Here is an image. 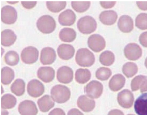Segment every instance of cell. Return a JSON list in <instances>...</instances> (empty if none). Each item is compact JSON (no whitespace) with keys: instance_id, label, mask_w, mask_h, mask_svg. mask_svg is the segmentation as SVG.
Wrapping results in <instances>:
<instances>
[{"instance_id":"cell-13","label":"cell","mask_w":147,"mask_h":115,"mask_svg":"<svg viewBox=\"0 0 147 115\" xmlns=\"http://www.w3.org/2000/svg\"><path fill=\"white\" fill-rule=\"evenodd\" d=\"M18 111L21 115H37L38 110L33 101L26 100L20 103Z\"/></svg>"},{"instance_id":"cell-34","label":"cell","mask_w":147,"mask_h":115,"mask_svg":"<svg viewBox=\"0 0 147 115\" xmlns=\"http://www.w3.org/2000/svg\"><path fill=\"white\" fill-rule=\"evenodd\" d=\"M112 71L110 68L105 67H101L99 68L95 73L96 78L99 80H107L111 77Z\"/></svg>"},{"instance_id":"cell-2","label":"cell","mask_w":147,"mask_h":115,"mask_svg":"<svg viewBox=\"0 0 147 115\" xmlns=\"http://www.w3.org/2000/svg\"><path fill=\"white\" fill-rule=\"evenodd\" d=\"M76 61L80 66L89 67L95 62V57L92 52L87 48L79 49L76 52Z\"/></svg>"},{"instance_id":"cell-45","label":"cell","mask_w":147,"mask_h":115,"mask_svg":"<svg viewBox=\"0 0 147 115\" xmlns=\"http://www.w3.org/2000/svg\"><path fill=\"white\" fill-rule=\"evenodd\" d=\"M140 89L141 93L147 91V79L144 81Z\"/></svg>"},{"instance_id":"cell-46","label":"cell","mask_w":147,"mask_h":115,"mask_svg":"<svg viewBox=\"0 0 147 115\" xmlns=\"http://www.w3.org/2000/svg\"><path fill=\"white\" fill-rule=\"evenodd\" d=\"M8 114H9V112L5 110H1V115H8Z\"/></svg>"},{"instance_id":"cell-41","label":"cell","mask_w":147,"mask_h":115,"mask_svg":"<svg viewBox=\"0 0 147 115\" xmlns=\"http://www.w3.org/2000/svg\"><path fill=\"white\" fill-rule=\"evenodd\" d=\"M49 115H66V114L61 109L55 108L51 111Z\"/></svg>"},{"instance_id":"cell-49","label":"cell","mask_w":147,"mask_h":115,"mask_svg":"<svg viewBox=\"0 0 147 115\" xmlns=\"http://www.w3.org/2000/svg\"><path fill=\"white\" fill-rule=\"evenodd\" d=\"M1 89H2V92H1V94L3 93L4 92V90H3V87H2V86H1Z\"/></svg>"},{"instance_id":"cell-26","label":"cell","mask_w":147,"mask_h":115,"mask_svg":"<svg viewBox=\"0 0 147 115\" xmlns=\"http://www.w3.org/2000/svg\"><path fill=\"white\" fill-rule=\"evenodd\" d=\"M91 73L88 69L79 68L75 73V80L80 84H85L91 79Z\"/></svg>"},{"instance_id":"cell-18","label":"cell","mask_w":147,"mask_h":115,"mask_svg":"<svg viewBox=\"0 0 147 115\" xmlns=\"http://www.w3.org/2000/svg\"><path fill=\"white\" fill-rule=\"evenodd\" d=\"M57 52L58 56L61 59L68 60L74 57L75 50L71 45L62 44L58 46Z\"/></svg>"},{"instance_id":"cell-43","label":"cell","mask_w":147,"mask_h":115,"mask_svg":"<svg viewBox=\"0 0 147 115\" xmlns=\"http://www.w3.org/2000/svg\"><path fill=\"white\" fill-rule=\"evenodd\" d=\"M67 115H84V114L78 109L74 108L68 112Z\"/></svg>"},{"instance_id":"cell-17","label":"cell","mask_w":147,"mask_h":115,"mask_svg":"<svg viewBox=\"0 0 147 115\" xmlns=\"http://www.w3.org/2000/svg\"><path fill=\"white\" fill-rule=\"evenodd\" d=\"M37 76L45 83H49L55 78V70L51 67H42L38 70Z\"/></svg>"},{"instance_id":"cell-11","label":"cell","mask_w":147,"mask_h":115,"mask_svg":"<svg viewBox=\"0 0 147 115\" xmlns=\"http://www.w3.org/2000/svg\"><path fill=\"white\" fill-rule=\"evenodd\" d=\"M142 52L141 48L136 43H129L125 46L124 49L125 57L131 61L138 59L142 56Z\"/></svg>"},{"instance_id":"cell-32","label":"cell","mask_w":147,"mask_h":115,"mask_svg":"<svg viewBox=\"0 0 147 115\" xmlns=\"http://www.w3.org/2000/svg\"><path fill=\"white\" fill-rule=\"evenodd\" d=\"M5 63L11 66L16 65L20 61L18 54L15 51H9L5 54Z\"/></svg>"},{"instance_id":"cell-50","label":"cell","mask_w":147,"mask_h":115,"mask_svg":"<svg viewBox=\"0 0 147 115\" xmlns=\"http://www.w3.org/2000/svg\"><path fill=\"white\" fill-rule=\"evenodd\" d=\"M133 115V114H128V115Z\"/></svg>"},{"instance_id":"cell-27","label":"cell","mask_w":147,"mask_h":115,"mask_svg":"<svg viewBox=\"0 0 147 115\" xmlns=\"http://www.w3.org/2000/svg\"><path fill=\"white\" fill-rule=\"evenodd\" d=\"M14 71L8 67H5L1 69V81L4 85H8L14 79Z\"/></svg>"},{"instance_id":"cell-31","label":"cell","mask_w":147,"mask_h":115,"mask_svg":"<svg viewBox=\"0 0 147 115\" xmlns=\"http://www.w3.org/2000/svg\"><path fill=\"white\" fill-rule=\"evenodd\" d=\"M138 68L135 63L128 62L125 64L122 68V71L127 78H131L137 73Z\"/></svg>"},{"instance_id":"cell-35","label":"cell","mask_w":147,"mask_h":115,"mask_svg":"<svg viewBox=\"0 0 147 115\" xmlns=\"http://www.w3.org/2000/svg\"><path fill=\"white\" fill-rule=\"evenodd\" d=\"M90 1H72L71 6L76 12L83 13L88 10L90 6Z\"/></svg>"},{"instance_id":"cell-4","label":"cell","mask_w":147,"mask_h":115,"mask_svg":"<svg viewBox=\"0 0 147 115\" xmlns=\"http://www.w3.org/2000/svg\"><path fill=\"white\" fill-rule=\"evenodd\" d=\"M38 30L45 34H49L55 30L56 27L55 19L49 15L41 16L36 22Z\"/></svg>"},{"instance_id":"cell-19","label":"cell","mask_w":147,"mask_h":115,"mask_svg":"<svg viewBox=\"0 0 147 115\" xmlns=\"http://www.w3.org/2000/svg\"><path fill=\"white\" fill-rule=\"evenodd\" d=\"M134 109L138 115H147V93H143L137 99Z\"/></svg>"},{"instance_id":"cell-23","label":"cell","mask_w":147,"mask_h":115,"mask_svg":"<svg viewBox=\"0 0 147 115\" xmlns=\"http://www.w3.org/2000/svg\"><path fill=\"white\" fill-rule=\"evenodd\" d=\"M125 78L121 74L114 75L110 80L109 86L113 91H118L121 90L125 84Z\"/></svg>"},{"instance_id":"cell-15","label":"cell","mask_w":147,"mask_h":115,"mask_svg":"<svg viewBox=\"0 0 147 115\" xmlns=\"http://www.w3.org/2000/svg\"><path fill=\"white\" fill-rule=\"evenodd\" d=\"M77 105L82 110L85 112H90L94 109L95 101L86 95H82L78 98Z\"/></svg>"},{"instance_id":"cell-1","label":"cell","mask_w":147,"mask_h":115,"mask_svg":"<svg viewBox=\"0 0 147 115\" xmlns=\"http://www.w3.org/2000/svg\"><path fill=\"white\" fill-rule=\"evenodd\" d=\"M53 100L59 103H66L70 98L71 92L68 87L63 85H56L53 86L51 91Z\"/></svg>"},{"instance_id":"cell-37","label":"cell","mask_w":147,"mask_h":115,"mask_svg":"<svg viewBox=\"0 0 147 115\" xmlns=\"http://www.w3.org/2000/svg\"><path fill=\"white\" fill-rule=\"evenodd\" d=\"M147 77L144 75H140L135 77L131 80V87L133 91H136L140 89L144 81L147 79Z\"/></svg>"},{"instance_id":"cell-42","label":"cell","mask_w":147,"mask_h":115,"mask_svg":"<svg viewBox=\"0 0 147 115\" xmlns=\"http://www.w3.org/2000/svg\"><path fill=\"white\" fill-rule=\"evenodd\" d=\"M136 3L140 9L143 10H147V1H138Z\"/></svg>"},{"instance_id":"cell-14","label":"cell","mask_w":147,"mask_h":115,"mask_svg":"<svg viewBox=\"0 0 147 115\" xmlns=\"http://www.w3.org/2000/svg\"><path fill=\"white\" fill-rule=\"evenodd\" d=\"M56 59V54L54 48L49 47L44 48L41 52L40 60L43 65L54 63Z\"/></svg>"},{"instance_id":"cell-16","label":"cell","mask_w":147,"mask_h":115,"mask_svg":"<svg viewBox=\"0 0 147 115\" xmlns=\"http://www.w3.org/2000/svg\"><path fill=\"white\" fill-rule=\"evenodd\" d=\"M76 17V15L73 10L67 9L60 14L58 21L62 26H70L75 23Z\"/></svg>"},{"instance_id":"cell-47","label":"cell","mask_w":147,"mask_h":115,"mask_svg":"<svg viewBox=\"0 0 147 115\" xmlns=\"http://www.w3.org/2000/svg\"><path fill=\"white\" fill-rule=\"evenodd\" d=\"M18 1H7V3H10V4H14L16 3H18Z\"/></svg>"},{"instance_id":"cell-8","label":"cell","mask_w":147,"mask_h":115,"mask_svg":"<svg viewBox=\"0 0 147 115\" xmlns=\"http://www.w3.org/2000/svg\"><path fill=\"white\" fill-rule=\"evenodd\" d=\"M88 45L94 52H98L105 47L106 42L104 38L99 34L90 35L88 40Z\"/></svg>"},{"instance_id":"cell-7","label":"cell","mask_w":147,"mask_h":115,"mask_svg":"<svg viewBox=\"0 0 147 115\" xmlns=\"http://www.w3.org/2000/svg\"><path fill=\"white\" fill-rule=\"evenodd\" d=\"M39 52L36 48L29 46L24 48L21 53V60L26 64H32L38 59Z\"/></svg>"},{"instance_id":"cell-5","label":"cell","mask_w":147,"mask_h":115,"mask_svg":"<svg viewBox=\"0 0 147 115\" xmlns=\"http://www.w3.org/2000/svg\"><path fill=\"white\" fill-rule=\"evenodd\" d=\"M103 91V86L97 80H92L86 85L85 92L87 96L91 98L98 99L100 97Z\"/></svg>"},{"instance_id":"cell-12","label":"cell","mask_w":147,"mask_h":115,"mask_svg":"<svg viewBox=\"0 0 147 115\" xmlns=\"http://www.w3.org/2000/svg\"><path fill=\"white\" fill-rule=\"evenodd\" d=\"M57 78L60 83L69 84L72 82L74 78V71L69 67L63 66L57 70Z\"/></svg>"},{"instance_id":"cell-24","label":"cell","mask_w":147,"mask_h":115,"mask_svg":"<svg viewBox=\"0 0 147 115\" xmlns=\"http://www.w3.org/2000/svg\"><path fill=\"white\" fill-rule=\"evenodd\" d=\"M38 105L40 111L42 112H49L55 106V102L49 95H45L38 99Z\"/></svg>"},{"instance_id":"cell-30","label":"cell","mask_w":147,"mask_h":115,"mask_svg":"<svg viewBox=\"0 0 147 115\" xmlns=\"http://www.w3.org/2000/svg\"><path fill=\"white\" fill-rule=\"evenodd\" d=\"M99 61L101 64L104 65L106 66L111 65L115 61L114 54L111 51H105L100 55Z\"/></svg>"},{"instance_id":"cell-48","label":"cell","mask_w":147,"mask_h":115,"mask_svg":"<svg viewBox=\"0 0 147 115\" xmlns=\"http://www.w3.org/2000/svg\"><path fill=\"white\" fill-rule=\"evenodd\" d=\"M145 65L146 66V68H147V58H146L145 61Z\"/></svg>"},{"instance_id":"cell-9","label":"cell","mask_w":147,"mask_h":115,"mask_svg":"<svg viewBox=\"0 0 147 115\" xmlns=\"http://www.w3.org/2000/svg\"><path fill=\"white\" fill-rule=\"evenodd\" d=\"M117 101L121 107L129 109L133 105L134 95L129 90L125 89L118 94Z\"/></svg>"},{"instance_id":"cell-25","label":"cell","mask_w":147,"mask_h":115,"mask_svg":"<svg viewBox=\"0 0 147 115\" xmlns=\"http://www.w3.org/2000/svg\"><path fill=\"white\" fill-rule=\"evenodd\" d=\"M59 38L62 41L71 42L74 41L76 37V32L70 28H64L59 33Z\"/></svg>"},{"instance_id":"cell-44","label":"cell","mask_w":147,"mask_h":115,"mask_svg":"<svg viewBox=\"0 0 147 115\" xmlns=\"http://www.w3.org/2000/svg\"><path fill=\"white\" fill-rule=\"evenodd\" d=\"M108 115H124V114L123 112L120 110L115 109L110 111L108 113Z\"/></svg>"},{"instance_id":"cell-22","label":"cell","mask_w":147,"mask_h":115,"mask_svg":"<svg viewBox=\"0 0 147 115\" xmlns=\"http://www.w3.org/2000/svg\"><path fill=\"white\" fill-rule=\"evenodd\" d=\"M117 13L113 10L104 11L99 15V20L105 25H112L116 22L117 19Z\"/></svg>"},{"instance_id":"cell-38","label":"cell","mask_w":147,"mask_h":115,"mask_svg":"<svg viewBox=\"0 0 147 115\" xmlns=\"http://www.w3.org/2000/svg\"><path fill=\"white\" fill-rule=\"evenodd\" d=\"M139 41L142 46L147 48V31L141 34L139 36Z\"/></svg>"},{"instance_id":"cell-6","label":"cell","mask_w":147,"mask_h":115,"mask_svg":"<svg viewBox=\"0 0 147 115\" xmlns=\"http://www.w3.org/2000/svg\"><path fill=\"white\" fill-rule=\"evenodd\" d=\"M18 19V13L13 7L6 5L1 10V20L5 24L11 25L15 23Z\"/></svg>"},{"instance_id":"cell-21","label":"cell","mask_w":147,"mask_h":115,"mask_svg":"<svg viewBox=\"0 0 147 115\" xmlns=\"http://www.w3.org/2000/svg\"><path fill=\"white\" fill-rule=\"evenodd\" d=\"M17 36L14 32L11 29H5L1 32V44L5 47H9L14 44Z\"/></svg>"},{"instance_id":"cell-36","label":"cell","mask_w":147,"mask_h":115,"mask_svg":"<svg viewBox=\"0 0 147 115\" xmlns=\"http://www.w3.org/2000/svg\"><path fill=\"white\" fill-rule=\"evenodd\" d=\"M136 26L142 30L147 29V14L141 13L136 19Z\"/></svg>"},{"instance_id":"cell-3","label":"cell","mask_w":147,"mask_h":115,"mask_svg":"<svg viewBox=\"0 0 147 115\" xmlns=\"http://www.w3.org/2000/svg\"><path fill=\"white\" fill-rule=\"evenodd\" d=\"M77 28L80 32L89 34L95 31L97 23L95 19L91 16H86L81 17L77 22Z\"/></svg>"},{"instance_id":"cell-39","label":"cell","mask_w":147,"mask_h":115,"mask_svg":"<svg viewBox=\"0 0 147 115\" xmlns=\"http://www.w3.org/2000/svg\"><path fill=\"white\" fill-rule=\"evenodd\" d=\"M36 1H22L21 3L24 7L27 9H31L36 6Z\"/></svg>"},{"instance_id":"cell-40","label":"cell","mask_w":147,"mask_h":115,"mask_svg":"<svg viewBox=\"0 0 147 115\" xmlns=\"http://www.w3.org/2000/svg\"><path fill=\"white\" fill-rule=\"evenodd\" d=\"M101 6L104 8H111L115 5L116 2L115 1H101L100 2Z\"/></svg>"},{"instance_id":"cell-29","label":"cell","mask_w":147,"mask_h":115,"mask_svg":"<svg viewBox=\"0 0 147 115\" xmlns=\"http://www.w3.org/2000/svg\"><path fill=\"white\" fill-rule=\"evenodd\" d=\"M17 104V99L11 94H6L1 97V106L3 109L13 108Z\"/></svg>"},{"instance_id":"cell-28","label":"cell","mask_w":147,"mask_h":115,"mask_svg":"<svg viewBox=\"0 0 147 115\" xmlns=\"http://www.w3.org/2000/svg\"><path fill=\"white\" fill-rule=\"evenodd\" d=\"M25 83L23 80L18 79L11 85V91L16 96H22L25 91Z\"/></svg>"},{"instance_id":"cell-10","label":"cell","mask_w":147,"mask_h":115,"mask_svg":"<svg viewBox=\"0 0 147 115\" xmlns=\"http://www.w3.org/2000/svg\"><path fill=\"white\" fill-rule=\"evenodd\" d=\"M27 92L32 97L37 98L42 96L45 92L43 84L37 79H33L28 83Z\"/></svg>"},{"instance_id":"cell-20","label":"cell","mask_w":147,"mask_h":115,"mask_svg":"<svg viewBox=\"0 0 147 115\" xmlns=\"http://www.w3.org/2000/svg\"><path fill=\"white\" fill-rule=\"evenodd\" d=\"M118 27L119 30L123 33H130L133 30L134 27L132 18L129 16H122L119 20Z\"/></svg>"},{"instance_id":"cell-33","label":"cell","mask_w":147,"mask_h":115,"mask_svg":"<svg viewBox=\"0 0 147 115\" xmlns=\"http://www.w3.org/2000/svg\"><path fill=\"white\" fill-rule=\"evenodd\" d=\"M48 9L53 13H58L65 8L67 5L66 1H47Z\"/></svg>"}]
</instances>
